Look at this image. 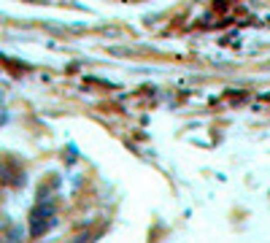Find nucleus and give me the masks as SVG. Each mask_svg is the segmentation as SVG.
I'll return each instance as SVG.
<instances>
[{"label": "nucleus", "instance_id": "f257e3e1", "mask_svg": "<svg viewBox=\"0 0 270 243\" xmlns=\"http://www.w3.org/2000/svg\"><path fill=\"white\" fill-rule=\"evenodd\" d=\"M51 216H54V208L51 206H38L35 211H32V216H30V235L32 238H38V235H43L46 230H49V225H51Z\"/></svg>", "mask_w": 270, "mask_h": 243}]
</instances>
